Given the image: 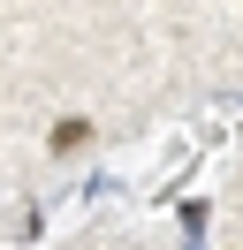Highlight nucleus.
Wrapping results in <instances>:
<instances>
[{
	"label": "nucleus",
	"instance_id": "f257e3e1",
	"mask_svg": "<svg viewBox=\"0 0 243 250\" xmlns=\"http://www.w3.org/2000/svg\"><path fill=\"white\" fill-rule=\"evenodd\" d=\"M84 137H91V122L84 114H61V129H53V152L69 159V152H84Z\"/></svg>",
	"mask_w": 243,
	"mask_h": 250
}]
</instances>
